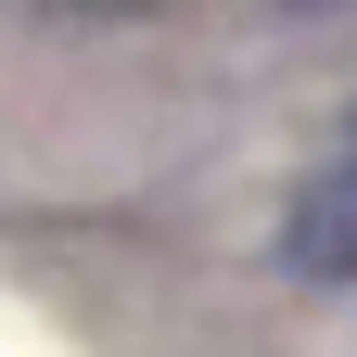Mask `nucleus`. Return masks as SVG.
Instances as JSON below:
<instances>
[{"mask_svg": "<svg viewBox=\"0 0 357 357\" xmlns=\"http://www.w3.org/2000/svg\"><path fill=\"white\" fill-rule=\"evenodd\" d=\"M294 13H319V0H294Z\"/></svg>", "mask_w": 357, "mask_h": 357, "instance_id": "3", "label": "nucleus"}, {"mask_svg": "<svg viewBox=\"0 0 357 357\" xmlns=\"http://www.w3.org/2000/svg\"><path fill=\"white\" fill-rule=\"evenodd\" d=\"M281 268L294 281H357V153L281 204Z\"/></svg>", "mask_w": 357, "mask_h": 357, "instance_id": "1", "label": "nucleus"}, {"mask_svg": "<svg viewBox=\"0 0 357 357\" xmlns=\"http://www.w3.org/2000/svg\"><path fill=\"white\" fill-rule=\"evenodd\" d=\"M344 153H357V115H344Z\"/></svg>", "mask_w": 357, "mask_h": 357, "instance_id": "2", "label": "nucleus"}]
</instances>
